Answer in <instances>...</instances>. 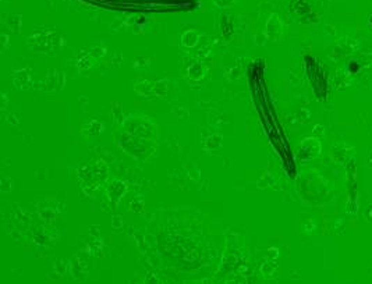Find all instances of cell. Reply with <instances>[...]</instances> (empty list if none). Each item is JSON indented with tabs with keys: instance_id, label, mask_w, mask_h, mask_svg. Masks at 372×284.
<instances>
[{
	"instance_id": "cell-1",
	"label": "cell",
	"mask_w": 372,
	"mask_h": 284,
	"mask_svg": "<svg viewBox=\"0 0 372 284\" xmlns=\"http://www.w3.org/2000/svg\"><path fill=\"white\" fill-rule=\"evenodd\" d=\"M78 178L81 187L86 194H91L101 187V184L108 178V166L102 159H91L78 170Z\"/></svg>"
},
{
	"instance_id": "cell-2",
	"label": "cell",
	"mask_w": 372,
	"mask_h": 284,
	"mask_svg": "<svg viewBox=\"0 0 372 284\" xmlns=\"http://www.w3.org/2000/svg\"><path fill=\"white\" fill-rule=\"evenodd\" d=\"M116 141L120 149L140 162H144L148 158H151L156 150V143L153 142V140L141 138L130 133L120 135Z\"/></svg>"
},
{
	"instance_id": "cell-3",
	"label": "cell",
	"mask_w": 372,
	"mask_h": 284,
	"mask_svg": "<svg viewBox=\"0 0 372 284\" xmlns=\"http://www.w3.org/2000/svg\"><path fill=\"white\" fill-rule=\"evenodd\" d=\"M126 131L146 140H155L158 137V127L149 118L143 116L130 117L126 121Z\"/></svg>"
},
{
	"instance_id": "cell-4",
	"label": "cell",
	"mask_w": 372,
	"mask_h": 284,
	"mask_svg": "<svg viewBox=\"0 0 372 284\" xmlns=\"http://www.w3.org/2000/svg\"><path fill=\"white\" fill-rule=\"evenodd\" d=\"M126 192H127V184L124 181H120V180H113L106 187V195H108L110 202L114 205V208L117 206L121 198L126 195Z\"/></svg>"
},
{
	"instance_id": "cell-5",
	"label": "cell",
	"mask_w": 372,
	"mask_h": 284,
	"mask_svg": "<svg viewBox=\"0 0 372 284\" xmlns=\"http://www.w3.org/2000/svg\"><path fill=\"white\" fill-rule=\"evenodd\" d=\"M188 73V78L190 80H193V81H200L201 78H203V75L206 73V68L202 66V64H200V63H195L193 66L188 67V70H187Z\"/></svg>"
},
{
	"instance_id": "cell-6",
	"label": "cell",
	"mask_w": 372,
	"mask_h": 284,
	"mask_svg": "<svg viewBox=\"0 0 372 284\" xmlns=\"http://www.w3.org/2000/svg\"><path fill=\"white\" fill-rule=\"evenodd\" d=\"M200 41V38H198V33L195 32V31H187L183 36H181V45L184 46V48H194L195 45L198 43Z\"/></svg>"
},
{
	"instance_id": "cell-7",
	"label": "cell",
	"mask_w": 372,
	"mask_h": 284,
	"mask_svg": "<svg viewBox=\"0 0 372 284\" xmlns=\"http://www.w3.org/2000/svg\"><path fill=\"white\" fill-rule=\"evenodd\" d=\"M88 124L91 125V128L88 127V125L85 124L83 128H89V133L86 134V137H93V135H99V134L103 131V124L99 123V121H96V120H91Z\"/></svg>"
}]
</instances>
